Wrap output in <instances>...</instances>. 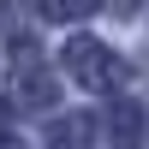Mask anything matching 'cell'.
Returning a JSON list of instances; mask_svg holds the SVG:
<instances>
[{"label": "cell", "instance_id": "cell-1", "mask_svg": "<svg viewBox=\"0 0 149 149\" xmlns=\"http://www.w3.org/2000/svg\"><path fill=\"white\" fill-rule=\"evenodd\" d=\"M66 72L84 84V90H119V84H125V60H119L107 42H90V36L66 42Z\"/></svg>", "mask_w": 149, "mask_h": 149}, {"label": "cell", "instance_id": "cell-2", "mask_svg": "<svg viewBox=\"0 0 149 149\" xmlns=\"http://www.w3.org/2000/svg\"><path fill=\"white\" fill-rule=\"evenodd\" d=\"M12 95H18V107H54V78H48V66L36 60L30 42L12 48Z\"/></svg>", "mask_w": 149, "mask_h": 149}, {"label": "cell", "instance_id": "cell-3", "mask_svg": "<svg viewBox=\"0 0 149 149\" xmlns=\"http://www.w3.org/2000/svg\"><path fill=\"white\" fill-rule=\"evenodd\" d=\"M95 6H102V0H42V18H60V24H66V18L95 12Z\"/></svg>", "mask_w": 149, "mask_h": 149}, {"label": "cell", "instance_id": "cell-4", "mask_svg": "<svg viewBox=\"0 0 149 149\" xmlns=\"http://www.w3.org/2000/svg\"><path fill=\"white\" fill-rule=\"evenodd\" d=\"M113 131H119V137H137V131H143V113H137V107H119V113H113Z\"/></svg>", "mask_w": 149, "mask_h": 149}]
</instances>
